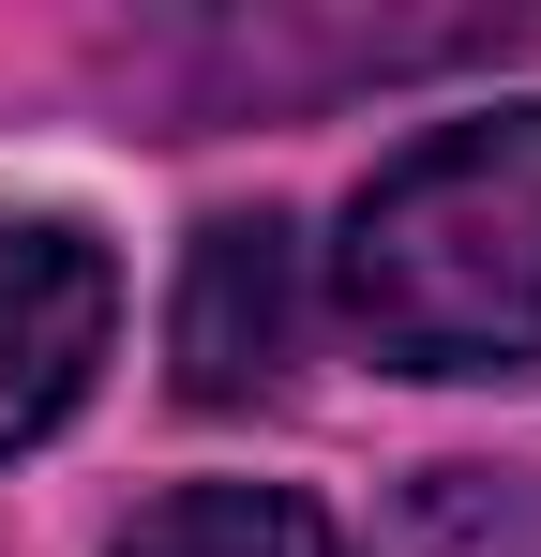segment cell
Wrapping results in <instances>:
<instances>
[{"label": "cell", "mask_w": 541, "mask_h": 557, "mask_svg": "<svg viewBox=\"0 0 541 557\" xmlns=\"http://www.w3.org/2000/svg\"><path fill=\"white\" fill-rule=\"evenodd\" d=\"M347 317L406 376H527L541 362V106L437 121L347 211Z\"/></svg>", "instance_id": "obj_1"}, {"label": "cell", "mask_w": 541, "mask_h": 557, "mask_svg": "<svg viewBox=\"0 0 541 557\" xmlns=\"http://www.w3.org/2000/svg\"><path fill=\"white\" fill-rule=\"evenodd\" d=\"M105 332H121L105 242H90V226H0V453H30L90 392Z\"/></svg>", "instance_id": "obj_2"}, {"label": "cell", "mask_w": 541, "mask_h": 557, "mask_svg": "<svg viewBox=\"0 0 541 557\" xmlns=\"http://www.w3.org/2000/svg\"><path fill=\"white\" fill-rule=\"evenodd\" d=\"M166 347H180V392H196V407H241V392L286 376V347H301V242H286V211L196 226Z\"/></svg>", "instance_id": "obj_3"}, {"label": "cell", "mask_w": 541, "mask_h": 557, "mask_svg": "<svg viewBox=\"0 0 541 557\" xmlns=\"http://www.w3.org/2000/svg\"><path fill=\"white\" fill-rule=\"evenodd\" d=\"M121 557H347V543H331V512L286 497V482H180V497H151V512L121 528Z\"/></svg>", "instance_id": "obj_4"}]
</instances>
